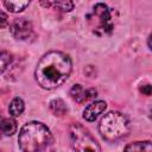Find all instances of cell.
<instances>
[{
  "label": "cell",
  "mask_w": 152,
  "mask_h": 152,
  "mask_svg": "<svg viewBox=\"0 0 152 152\" xmlns=\"http://www.w3.org/2000/svg\"><path fill=\"white\" fill-rule=\"evenodd\" d=\"M72 70L71 58L62 51H50L45 53L37 64L34 78L44 89H55L62 86Z\"/></svg>",
  "instance_id": "6da1fadb"
},
{
  "label": "cell",
  "mask_w": 152,
  "mask_h": 152,
  "mask_svg": "<svg viewBox=\"0 0 152 152\" xmlns=\"http://www.w3.org/2000/svg\"><path fill=\"white\" fill-rule=\"evenodd\" d=\"M52 134L48 126L39 121L25 124L18 137L19 148L23 152H42L52 142Z\"/></svg>",
  "instance_id": "7a4b0ae2"
},
{
  "label": "cell",
  "mask_w": 152,
  "mask_h": 152,
  "mask_svg": "<svg viewBox=\"0 0 152 152\" xmlns=\"http://www.w3.org/2000/svg\"><path fill=\"white\" fill-rule=\"evenodd\" d=\"M129 131L131 122L128 118L120 112L107 113L99 124V132L101 137L109 142H114L128 135Z\"/></svg>",
  "instance_id": "3957f363"
},
{
  "label": "cell",
  "mask_w": 152,
  "mask_h": 152,
  "mask_svg": "<svg viewBox=\"0 0 152 152\" xmlns=\"http://www.w3.org/2000/svg\"><path fill=\"white\" fill-rule=\"evenodd\" d=\"M86 19L89 24L90 30L97 36L108 34L114 28L112 12L106 4H96L93 7V11L87 14Z\"/></svg>",
  "instance_id": "277c9868"
},
{
  "label": "cell",
  "mask_w": 152,
  "mask_h": 152,
  "mask_svg": "<svg viewBox=\"0 0 152 152\" xmlns=\"http://www.w3.org/2000/svg\"><path fill=\"white\" fill-rule=\"evenodd\" d=\"M69 135L75 152H101L100 145L95 138L81 124H72L69 127Z\"/></svg>",
  "instance_id": "5b68a950"
},
{
  "label": "cell",
  "mask_w": 152,
  "mask_h": 152,
  "mask_svg": "<svg viewBox=\"0 0 152 152\" xmlns=\"http://www.w3.org/2000/svg\"><path fill=\"white\" fill-rule=\"evenodd\" d=\"M11 34L18 40H28L33 36V26L26 18L15 19L10 26Z\"/></svg>",
  "instance_id": "8992f818"
},
{
  "label": "cell",
  "mask_w": 152,
  "mask_h": 152,
  "mask_svg": "<svg viewBox=\"0 0 152 152\" xmlns=\"http://www.w3.org/2000/svg\"><path fill=\"white\" fill-rule=\"evenodd\" d=\"M70 95L77 103H83L86 101L95 99L97 96V90L95 88L84 89L81 84H75L70 89Z\"/></svg>",
  "instance_id": "52a82bcc"
},
{
  "label": "cell",
  "mask_w": 152,
  "mask_h": 152,
  "mask_svg": "<svg viewBox=\"0 0 152 152\" xmlns=\"http://www.w3.org/2000/svg\"><path fill=\"white\" fill-rule=\"evenodd\" d=\"M107 108V103L104 101H94L91 103H89L84 110H83V119L86 121L93 122L97 119V116L100 114H102Z\"/></svg>",
  "instance_id": "ba28073f"
},
{
  "label": "cell",
  "mask_w": 152,
  "mask_h": 152,
  "mask_svg": "<svg viewBox=\"0 0 152 152\" xmlns=\"http://www.w3.org/2000/svg\"><path fill=\"white\" fill-rule=\"evenodd\" d=\"M124 152H152V141H134L128 144Z\"/></svg>",
  "instance_id": "9c48e42d"
},
{
  "label": "cell",
  "mask_w": 152,
  "mask_h": 152,
  "mask_svg": "<svg viewBox=\"0 0 152 152\" xmlns=\"http://www.w3.org/2000/svg\"><path fill=\"white\" fill-rule=\"evenodd\" d=\"M50 110L56 116H63L68 113V106L62 99H53L50 101Z\"/></svg>",
  "instance_id": "30bf717a"
},
{
  "label": "cell",
  "mask_w": 152,
  "mask_h": 152,
  "mask_svg": "<svg viewBox=\"0 0 152 152\" xmlns=\"http://www.w3.org/2000/svg\"><path fill=\"white\" fill-rule=\"evenodd\" d=\"M24 109H25V103L20 97H14L8 106V112L12 118H17L21 115Z\"/></svg>",
  "instance_id": "8fae6325"
},
{
  "label": "cell",
  "mask_w": 152,
  "mask_h": 152,
  "mask_svg": "<svg viewBox=\"0 0 152 152\" xmlns=\"http://www.w3.org/2000/svg\"><path fill=\"white\" fill-rule=\"evenodd\" d=\"M1 131H2L4 135H6V137L13 135L17 132V121L12 116L4 118L1 121Z\"/></svg>",
  "instance_id": "7c38bea8"
},
{
  "label": "cell",
  "mask_w": 152,
  "mask_h": 152,
  "mask_svg": "<svg viewBox=\"0 0 152 152\" xmlns=\"http://www.w3.org/2000/svg\"><path fill=\"white\" fill-rule=\"evenodd\" d=\"M28 4H30L28 1H5L4 2L5 7L12 13L21 12L23 10H25L28 6Z\"/></svg>",
  "instance_id": "4fadbf2b"
},
{
  "label": "cell",
  "mask_w": 152,
  "mask_h": 152,
  "mask_svg": "<svg viewBox=\"0 0 152 152\" xmlns=\"http://www.w3.org/2000/svg\"><path fill=\"white\" fill-rule=\"evenodd\" d=\"M1 72L4 74L5 71H6V69L11 65V63H12V61H13V57H12V55L10 53V52H7V51H2L1 52Z\"/></svg>",
  "instance_id": "5bb4252c"
},
{
  "label": "cell",
  "mask_w": 152,
  "mask_h": 152,
  "mask_svg": "<svg viewBox=\"0 0 152 152\" xmlns=\"http://www.w3.org/2000/svg\"><path fill=\"white\" fill-rule=\"evenodd\" d=\"M52 6L57 7L58 10H61L63 12H70L74 10L72 1H55V2H52Z\"/></svg>",
  "instance_id": "9a60e30c"
},
{
  "label": "cell",
  "mask_w": 152,
  "mask_h": 152,
  "mask_svg": "<svg viewBox=\"0 0 152 152\" xmlns=\"http://www.w3.org/2000/svg\"><path fill=\"white\" fill-rule=\"evenodd\" d=\"M139 90H140V93H142L144 95H151L152 94V86L151 84H144V86H141L140 88H139Z\"/></svg>",
  "instance_id": "2e32d148"
},
{
  "label": "cell",
  "mask_w": 152,
  "mask_h": 152,
  "mask_svg": "<svg viewBox=\"0 0 152 152\" xmlns=\"http://www.w3.org/2000/svg\"><path fill=\"white\" fill-rule=\"evenodd\" d=\"M0 18H1V24H0V26H1V28H4L5 26H6V24H7V15L5 14V12H0Z\"/></svg>",
  "instance_id": "e0dca14e"
},
{
  "label": "cell",
  "mask_w": 152,
  "mask_h": 152,
  "mask_svg": "<svg viewBox=\"0 0 152 152\" xmlns=\"http://www.w3.org/2000/svg\"><path fill=\"white\" fill-rule=\"evenodd\" d=\"M147 44H148V48L152 50V33L148 36V39H147Z\"/></svg>",
  "instance_id": "ac0fdd59"
}]
</instances>
